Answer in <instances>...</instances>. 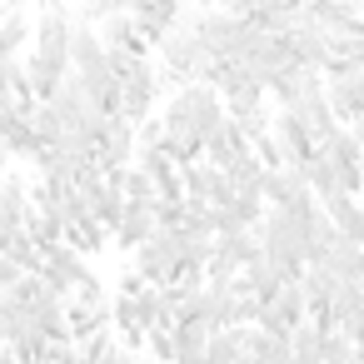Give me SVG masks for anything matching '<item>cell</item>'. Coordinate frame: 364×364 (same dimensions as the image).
Listing matches in <instances>:
<instances>
[{
    "label": "cell",
    "instance_id": "32",
    "mask_svg": "<svg viewBox=\"0 0 364 364\" xmlns=\"http://www.w3.org/2000/svg\"><path fill=\"white\" fill-rule=\"evenodd\" d=\"M240 364H255V359H240Z\"/></svg>",
    "mask_w": 364,
    "mask_h": 364
},
{
    "label": "cell",
    "instance_id": "13",
    "mask_svg": "<svg viewBox=\"0 0 364 364\" xmlns=\"http://www.w3.org/2000/svg\"><path fill=\"white\" fill-rule=\"evenodd\" d=\"M274 100H279V110H299V105H309L314 95H324V75L319 70H304V65H294L274 90H269Z\"/></svg>",
    "mask_w": 364,
    "mask_h": 364
},
{
    "label": "cell",
    "instance_id": "21",
    "mask_svg": "<svg viewBox=\"0 0 364 364\" xmlns=\"http://www.w3.org/2000/svg\"><path fill=\"white\" fill-rule=\"evenodd\" d=\"M339 284H344V279H339L334 269H324V264H314V269H304V274H299V289H304V299H309V314H324Z\"/></svg>",
    "mask_w": 364,
    "mask_h": 364
},
{
    "label": "cell",
    "instance_id": "2",
    "mask_svg": "<svg viewBox=\"0 0 364 364\" xmlns=\"http://www.w3.org/2000/svg\"><path fill=\"white\" fill-rule=\"evenodd\" d=\"M150 50H155L160 65H165V90H170V95H175L180 85H205L210 70H215V60H210V50L200 46V36H195V26H190L185 11H180V21H175Z\"/></svg>",
    "mask_w": 364,
    "mask_h": 364
},
{
    "label": "cell",
    "instance_id": "1",
    "mask_svg": "<svg viewBox=\"0 0 364 364\" xmlns=\"http://www.w3.org/2000/svg\"><path fill=\"white\" fill-rule=\"evenodd\" d=\"M225 125V105L210 85H180L170 100H165V115H160V130H165V155L175 165H190L200 160L205 140Z\"/></svg>",
    "mask_w": 364,
    "mask_h": 364
},
{
    "label": "cell",
    "instance_id": "10",
    "mask_svg": "<svg viewBox=\"0 0 364 364\" xmlns=\"http://www.w3.org/2000/svg\"><path fill=\"white\" fill-rule=\"evenodd\" d=\"M31 215H36L31 185H26L16 170H6V175H0V235H21V230L31 225Z\"/></svg>",
    "mask_w": 364,
    "mask_h": 364
},
{
    "label": "cell",
    "instance_id": "16",
    "mask_svg": "<svg viewBox=\"0 0 364 364\" xmlns=\"http://www.w3.org/2000/svg\"><path fill=\"white\" fill-rule=\"evenodd\" d=\"M294 170L304 175V185H309V195H314L319 205L334 200V195H344V190H339V170H334V160H329L324 150H314V155H309L304 165H294Z\"/></svg>",
    "mask_w": 364,
    "mask_h": 364
},
{
    "label": "cell",
    "instance_id": "22",
    "mask_svg": "<svg viewBox=\"0 0 364 364\" xmlns=\"http://www.w3.org/2000/svg\"><path fill=\"white\" fill-rule=\"evenodd\" d=\"M210 324H175L170 339H175V364H205V344H210Z\"/></svg>",
    "mask_w": 364,
    "mask_h": 364
},
{
    "label": "cell",
    "instance_id": "9",
    "mask_svg": "<svg viewBox=\"0 0 364 364\" xmlns=\"http://www.w3.org/2000/svg\"><path fill=\"white\" fill-rule=\"evenodd\" d=\"M259 200H264V210H289V215H299V210H309V205H314V195H309V185H304V175H299L294 165L269 170V175H264Z\"/></svg>",
    "mask_w": 364,
    "mask_h": 364
},
{
    "label": "cell",
    "instance_id": "6",
    "mask_svg": "<svg viewBox=\"0 0 364 364\" xmlns=\"http://www.w3.org/2000/svg\"><path fill=\"white\" fill-rule=\"evenodd\" d=\"M41 279H46V289H50L55 299H75V294L95 279V269H90V264H85L70 245H60V250H50V255H46Z\"/></svg>",
    "mask_w": 364,
    "mask_h": 364
},
{
    "label": "cell",
    "instance_id": "8",
    "mask_svg": "<svg viewBox=\"0 0 364 364\" xmlns=\"http://www.w3.org/2000/svg\"><path fill=\"white\" fill-rule=\"evenodd\" d=\"M70 36H75V16L60 11V6H50V11H41V21H36L31 50L46 55V60H65V65H70Z\"/></svg>",
    "mask_w": 364,
    "mask_h": 364
},
{
    "label": "cell",
    "instance_id": "24",
    "mask_svg": "<svg viewBox=\"0 0 364 364\" xmlns=\"http://www.w3.org/2000/svg\"><path fill=\"white\" fill-rule=\"evenodd\" d=\"M65 245H70V250H75V255L85 259V255H95V250L105 245V230H100V225H95V220L85 215V220H75V225L65 230Z\"/></svg>",
    "mask_w": 364,
    "mask_h": 364
},
{
    "label": "cell",
    "instance_id": "14",
    "mask_svg": "<svg viewBox=\"0 0 364 364\" xmlns=\"http://www.w3.org/2000/svg\"><path fill=\"white\" fill-rule=\"evenodd\" d=\"M235 309H240L235 279H205V324L215 334L220 329H235Z\"/></svg>",
    "mask_w": 364,
    "mask_h": 364
},
{
    "label": "cell",
    "instance_id": "23",
    "mask_svg": "<svg viewBox=\"0 0 364 364\" xmlns=\"http://www.w3.org/2000/svg\"><path fill=\"white\" fill-rule=\"evenodd\" d=\"M26 235H31V245H36L41 255H50V250H60V245H65V225H60V220H50V215H31Z\"/></svg>",
    "mask_w": 364,
    "mask_h": 364
},
{
    "label": "cell",
    "instance_id": "18",
    "mask_svg": "<svg viewBox=\"0 0 364 364\" xmlns=\"http://www.w3.org/2000/svg\"><path fill=\"white\" fill-rule=\"evenodd\" d=\"M175 21H180V6H155V0H150V6H130V26H135V36L145 46H155Z\"/></svg>",
    "mask_w": 364,
    "mask_h": 364
},
{
    "label": "cell",
    "instance_id": "7",
    "mask_svg": "<svg viewBox=\"0 0 364 364\" xmlns=\"http://www.w3.org/2000/svg\"><path fill=\"white\" fill-rule=\"evenodd\" d=\"M135 165V125H125L120 115L115 120H105V130H100V140H95V170L110 180V175H120V170H130Z\"/></svg>",
    "mask_w": 364,
    "mask_h": 364
},
{
    "label": "cell",
    "instance_id": "28",
    "mask_svg": "<svg viewBox=\"0 0 364 364\" xmlns=\"http://www.w3.org/2000/svg\"><path fill=\"white\" fill-rule=\"evenodd\" d=\"M145 349L155 354V364H175V339H170V329H155V334H145Z\"/></svg>",
    "mask_w": 364,
    "mask_h": 364
},
{
    "label": "cell",
    "instance_id": "12",
    "mask_svg": "<svg viewBox=\"0 0 364 364\" xmlns=\"http://www.w3.org/2000/svg\"><path fill=\"white\" fill-rule=\"evenodd\" d=\"M279 41L289 46L294 65H304V70H319V75L329 70V46H324V36H319V31L304 21V16H299V26H294L289 36H279Z\"/></svg>",
    "mask_w": 364,
    "mask_h": 364
},
{
    "label": "cell",
    "instance_id": "3",
    "mask_svg": "<svg viewBox=\"0 0 364 364\" xmlns=\"http://www.w3.org/2000/svg\"><path fill=\"white\" fill-rule=\"evenodd\" d=\"M319 215V205L289 215V210H264L259 220V250L264 259L284 274V279H299L304 274V235H309V220Z\"/></svg>",
    "mask_w": 364,
    "mask_h": 364
},
{
    "label": "cell",
    "instance_id": "31",
    "mask_svg": "<svg viewBox=\"0 0 364 364\" xmlns=\"http://www.w3.org/2000/svg\"><path fill=\"white\" fill-rule=\"evenodd\" d=\"M6 165H11V150H6V145H0V175H6Z\"/></svg>",
    "mask_w": 364,
    "mask_h": 364
},
{
    "label": "cell",
    "instance_id": "29",
    "mask_svg": "<svg viewBox=\"0 0 364 364\" xmlns=\"http://www.w3.org/2000/svg\"><path fill=\"white\" fill-rule=\"evenodd\" d=\"M120 364H145V359H140L135 349H125V359H120Z\"/></svg>",
    "mask_w": 364,
    "mask_h": 364
},
{
    "label": "cell",
    "instance_id": "30",
    "mask_svg": "<svg viewBox=\"0 0 364 364\" xmlns=\"http://www.w3.org/2000/svg\"><path fill=\"white\" fill-rule=\"evenodd\" d=\"M349 344H354V349H359V359H364V329H359V334H354Z\"/></svg>",
    "mask_w": 364,
    "mask_h": 364
},
{
    "label": "cell",
    "instance_id": "20",
    "mask_svg": "<svg viewBox=\"0 0 364 364\" xmlns=\"http://www.w3.org/2000/svg\"><path fill=\"white\" fill-rule=\"evenodd\" d=\"M31 41H36V21L26 11H6V16H0V65L16 60L21 46H31Z\"/></svg>",
    "mask_w": 364,
    "mask_h": 364
},
{
    "label": "cell",
    "instance_id": "25",
    "mask_svg": "<svg viewBox=\"0 0 364 364\" xmlns=\"http://www.w3.org/2000/svg\"><path fill=\"white\" fill-rule=\"evenodd\" d=\"M245 354H240V329H220V334H210V344H205V364H240Z\"/></svg>",
    "mask_w": 364,
    "mask_h": 364
},
{
    "label": "cell",
    "instance_id": "5",
    "mask_svg": "<svg viewBox=\"0 0 364 364\" xmlns=\"http://www.w3.org/2000/svg\"><path fill=\"white\" fill-rule=\"evenodd\" d=\"M160 90H165V85H160V70H155V60L145 55V60L120 80V120L140 130V125L150 120V110H155V95H160Z\"/></svg>",
    "mask_w": 364,
    "mask_h": 364
},
{
    "label": "cell",
    "instance_id": "27",
    "mask_svg": "<svg viewBox=\"0 0 364 364\" xmlns=\"http://www.w3.org/2000/svg\"><path fill=\"white\" fill-rule=\"evenodd\" d=\"M190 215H185V200H155V225L160 230H180Z\"/></svg>",
    "mask_w": 364,
    "mask_h": 364
},
{
    "label": "cell",
    "instance_id": "15",
    "mask_svg": "<svg viewBox=\"0 0 364 364\" xmlns=\"http://www.w3.org/2000/svg\"><path fill=\"white\" fill-rule=\"evenodd\" d=\"M274 140H279V150H284V160H289V165H304V160L319 150V145H314V135H309L294 115H284V110L274 115Z\"/></svg>",
    "mask_w": 364,
    "mask_h": 364
},
{
    "label": "cell",
    "instance_id": "17",
    "mask_svg": "<svg viewBox=\"0 0 364 364\" xmlns=\"http://www.w3.org/2000/svg\"><path fill=\"white\" fill-rule=\"evenodd\" d=\"M240 354L255 364H289V339L264 329H240Z\"/></svg>",
    "mask_w": 364,
    "mask_h": 364
},
{
    "label": "cell",
    "instance_id": "4",
    "mask_svg": "<svg viewBox=\"0 0 364 364\" xmlns=\"http://www.w3.org/2000/svg\"><path fill=\"white\" fill-rule=\"evenodd\" d=\"M135 279L140 284H155V289H170L180 279V250H175V230H155V240H145L135 250Z\"/></svg>",
    "mask_w": 364,
    "mask_h": 364
},
{
    "label": "cell",
    "instance_id": "19",
    "mask_svg": "<svg viewBox=\"0 0 364 364\" xmlns=\"http://www.w3.org/2000/svg\"><path fill=\"white\" fill-rule=\"evenodd\" d=\"M155 205H125V220H120V230H115V240H120V250H140L145 240H155Z\"/></svg>",
    "mask_w": 364,
    "mask_h": 364
},
{
    "label": "cell",
    "instance_id": "11",
    "mask_svg": "<svg viewBox=\"0 0 364 364\" xmlns=\"http://www.w3.org/2000/svg\"><path fill=\"white\" fill-rule=\"evenodd\" d=\"M250 150H255V145H250V140H245V135H240V130L230 125V115H225V125H220V130H215V135L205 140L200 160H205L210 170H220V175H225V170H235V165H240V160H245Z\"/></svg>",
    "mask_w": 364,
    "mask_h": 364
},
{
    "label": "cell",
    "instance_id": "26",
    "mask_svg": "<svg viewBox=\"0 0 364 364\" xmlns=\"http://www.w3.org/2000/svg\"><path fill=\"white\" fill-rule=\"evenodd\" d=\"M80 354H85V364H120V359H125V344H115V334H100V339L85 344Z\"/></svg>",
    "mask_w": 364,
    "mask_h": 364
}]
</instances>
